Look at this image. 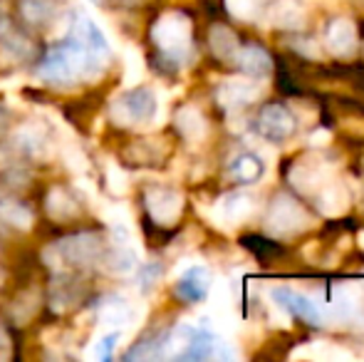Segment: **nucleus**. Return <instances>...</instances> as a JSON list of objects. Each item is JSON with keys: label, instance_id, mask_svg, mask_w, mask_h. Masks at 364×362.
I'll list each match as a JSON object with an SVG mask.
<instances>
[{"label": "nucleus", "instance_id": "26", "mask_svg": "<svg viewBox=\"0 0 364 362\" xmlns=\"http://www.w3.org/2000/svg\"><path fill=\"white\" fill-rule=\"evenodd\" d=\"M144 75V63H141V55L136 50H127L124 53V85L132 87L136 85Z\"/></svg>", "mask_w": 364, "mask_h": 362}, {"label": "nucleus", "instance_id": "29", "mask_svg": "<svg viewBox=\"0 0 364 362\" xmlns=\"http://www.w3.org/2000/svg\"><path fill=\"white\" fill-rule=\"evenodd\" d=\"M107 186L114 193L127 191V176H124V171H122V166H117L114 161L107 164Z\"/></svg>", "mask_w": 364, "mask_h": 362}, {"label": "nucleus", "instance_id": "14", "mask_svg": "<svg viewBox=\"0 0 364 362\" xmlns=\"http://www.w3.org/2000/svg\"><path fill=\"white\" fill-rule=\"evenodd\" d=\"M45 208H48L50 216L58 218V221H68V218H73L80 213L77 198H73V193L65 191V188H60V186L50 188L48 198H45Z\"/></svg>", "mask_w": 364, "mask_h": 362}, {"label": "nucleus", "instance_id": "28", "mask_svg": "<svg viewBox=\"0 0 364 362\" xmlns=\"http://www.w3.org/2000/svg\"><path fill=\"white\" fill-rule=\"evenodd\" d=\"M117 343H119V330H112V333L102 335V338L97 340L92 355H95L97 360H109L112 353H114V348H117Z\"/></svg>", "mask_w": 364, "mask_h": 362}, {"label": "nucleus", "instance_id": "16", "mask_svg": "<svg viewBox=\"0 0 364 362\" xmlns=\"http://www.w3.org/2000/svg\"><path fill=\"white\" fill-rule=\"evenodd\" d=\"M357 35L352 28L350 20H335V23L327 28V45L335 55H350L355 50Z\"/></svg>", "mask_w": 364, "mask_h": 362}, {"label": "nucleus", "instance_id": "2", "mask_svg": "<svg viewBox=\"0 0 364 362\" xmlns=\"http://www.w3.org/2000/svg\"><path fill=\"white\" fill-rule=\"evenodd\" d=\"M159 102L154 90L149 87H134L117 97L112 105V119L119 127H146L156 119Z\"/></svg>", "mask_w": 364, "mask_h": 362}, {"label": "nucleus", "instance_id": "17", "mask_svg": "<svg viewBox=\"0 0 364 362\" xmlns=\"http://www.w3.org/2000/svg\"><path fill=\"white\" fill-rule=\"evenodd\" d=\"M105 266L109 268L112 273L124 275V273H132L136 266H139V256H136L132 243H114V248L105 256Z\"/></svg>", "mask_w": 364, "mask_h": 362}, {"label": "nucleus", "instance_id": "6", "mask_svg": "<svg viewBox=\"0 0 364 362\" xmlns=\"http://www.w3.org/2000/svg\"><path fill=\"white\" fill-rule=\"evenodd\" d=\"M258 132L268 142H285L295 132V119L285 107L268 105L258 117Z\"/></svg>", "mask_w": 364, "mask_h": 362}, {"label": "nucleus", "instance_id": "13", "mask_svg": "<svg viewBox=\"0 0 364 362\" xmlns=\"http://www.w3.org/2000/svg\"><path fill=\"white\" fill-rule=\"evenodd\" d=\"M260 97V87L253 82H225L223 87L218 90V100L220 105L225 107H243V105H250Z\"/></svg>", "mask_w": 364, "mask_h": 362}, {"label": "nucleus", "instance_id": "30", "mask_svg": "<svg viewBox=\"0 0 364 362\" xmlns=\"http://www.w3.org/2000/svg\"><path fill=\"white\" fill-rule=\"evenodd\" d=\"M225 3L235 18H250L260 8V0H225Z\"/></svg>", "mask_w": 364, "mask_h": 362}, {"label": "nucleus", "instance_id": "21", "mask_svg": "<svg viewBox=\"0 0 364 362\" xmlns=\"http://www.w3.org/2000/svg\"><path fill=\"white\" fill-rule=\"evenodd\" d=\"M0 218L10 223L13 228H30L33 226V211L25 203L15 201V198H5L0 201Z\"/></svg>", "mask_w": 364, "mask_h": 362}, {"label": "nucleus", "instance_id": "3", "mask_svg": "<svg viewBox=\"0 0 364 362\" xmlns=\"http://www.w3.org/2000/svg\"><path fill=\"white\" fill-rule=\"evenodd\" d=\"M151 38L161 48V53L178 58L191 45V23L181 13H166L156 20V25L151 30Z\"/></svg>", "mask_w": 364, "mask_h": 362}, {"label": "nucleus", "instance_id": "7", "mask_svg": "<svg viewBox=\"0 0 364 362\" xmlns=\"http://www.w3.org/2000/svg\"><path fill=\"white\" fill-rule=\"evenodd\" d=\"M273 300L285 310V313L297 315V318L307 320V323H312V325H320L322 313H320V308L307 298V295L297 293V290H290V288H275Z\"/></svg>", "mask_w": 364, "mask_h": 362}, {"label": "nucleus", "instance_id": "25", "mask_svg": "<svg viewBox=\"0 0 364 362\" xmlns=\"http://www.w3.org/2000/svg\"><path fill=\"white\" fill-rule=\"evenodd\" d=\"M20 13L30 25H43L53 18L55 3L53 0H20Z\"/></svg>", "mask_w": 364, "mask_h": 362}, {"label": "nucleus", "instance_id": "31", "mask_svg": "<svg viewBox=\"0 0 364 362\" xmlns=\"http://www.w3.org/2000/svg\"><path fill=\"white\" fill-rule=\"evenodd\" d=\"M159 275V268L156 266H146L144 271H141V280H144V288H151L154 280H156Z\"/></svg>", "mask_w": 364, "mask_h": 362}, {"label": "nucleus", "instance_id": "12", "mask_svg": "<svg viewBox=\"0 0 364 362\" xmlns=\"http://www.w3.org/2000/svg\"><path fill=\"white\" fill-rule=\"evenodd\" d=\"M15 144L30 156H48L50 154V139L40 127L25 124L15 132Z\"/></svg>", "mask_w": 364, "mask_h": 362}, {"label": "nucleus", "instance_id": "32", "mask_svg": "<svg viewBox=\"0 0 364 362\" xmlns=\"http://www.w3.org/2000/svg\"><path fill=\"white\" fill-rule=\"evenodd\" d=\"M3 124H5V112L0 110V127H3Z\"/></svg>", "mask_w": 364, "mask_h": 362}, {"label": "nucleus", "instance_id": "11", "mask_svg": "<svg viewBox=\"0 0 364 362\" xmlns=\"http://www.w3.org/2000/svg\"><path fill=\"white\" fill-rule=\"evenodd\" d=\"M238 65L243 73H248L250 78H265V75H270V70H273V60H270V55L265 53L263 48H258V45H248V48L238 50Z\"/></svg>", "mask_w": 364, "mask_h": 362}, {"label": "nucleus", "instance_id": "5", "mask_svg": "<svg viewBox=\"0 0 364 362\" xmlns=\"http://www.w3.org/2000/svg\"><path fill=\"white\" fill-rule=\"evenodd\" d=\"M73 40H77V43H80L92 58L100 60V63H107V58L112 55L109 40H107L105 30H102V25H97L90 15H80V18H77Z\"/></svg>", "mask_w": 364, "mask_h": 362}, {"label": "nucleus", "instance_id": "1", "mask_svg": "<svg viewBox=\"0 0 364 362\" xmlns=\"http://www.w3.org/2000/svg\"><path fill=\"white\" fill-rule=\"evenodd\" d=\"M45 263L50 268H65V266H90V263L102 258V238L97 233H77L68 236L63 241L53 243L43 253Z\"/></svg>", "mask_w": 364, "mask_h": 362}, {"label": "nucleus", "instance_id": "9", "mask_svg": "<svg viewBox=\"0 0 364 362\" xmlns=\"http://www.w3.org/2000/svg\"><path fill=\"white\" fill-rule=\"evenodd\" d=\"M268 226L273 233H295L305 226V213L292 201H278L268 216Z\"/></svg>", "mask_w": 364, "mask_h": 362}, {"label": "nucleus", "instance_id": "20", "mask_svg": "<svg viewBox=\"0 0 364 362\" xmlns=\"http://www.w3.org/2000/svg\"><path fill=\"white\" fill-rule=\"evenodd\" d=\"M176 127L188 142H196L206 134V122H203L201 112L193 110V107H183L176 115Z\"/></svg>", "mask_w": 364, "mask_h": 362}, {"label": "nucleus", "instance_id": "10", "mask_svg": "<svg viewBox=\"0 0 364 362\" xmlns=\"http://www.w3.org/2000/svg\"><path fill=\"white\" fill-rule=\"evenodd\" d=\"M33 45L25 35H20L15 28H10L8 23L0 25V55L13 63H25V60L33 58Z\"/></svg>", "mask_w": 364, "mask_h": 362}, {"label": "nucleus", "instance_id": "24", "mask_svg": "<svg viewBox=\"0 0 364 362\" xmlns=\"http://www.w3.org/2000/svg\"><path fill=\"white\" fill-rule=\"evenodd\" d=\"M211 50H213V55L220 60H230V58H235V53H238V38H235L233 33H230L228 28H213L211 30Z\"/></svg>", "mask_w": 364, "mask_h": 362}, {"label": "nucleus", "instance_id": "4", "mask_svg": "<svg viewBox=\"0 0 364 362\" xmlns=\"http://www.w3.org/2000/svg\"><path fill=\"white\" fill-rule=\"evenodd\" d=\"M181 208H183V198L176 191H171V188L154 186L146 191V211L159 226L176 223V218L181 216Z\"/></svg>", "mask_w": 364, "mask_h": 362}, {"label": "nucleus", "instance_id": "22", "mask_svg": "<svg viewBox=\"0 0 364 362\" xmlns=\"http://www.w3.org/2000/svg\"><path fill=\"white\" fill-rule=\"evenodd\" d=\"M80 300V288L73 278H65V283H55L53 295H50V303H53L55 313H65Z\"/></svg>", "mask_w": 364, "mask_h": 362}, {"label": "nucleus", "instance_id": "27", "mask_svg": "<svg viewBox=\"0 0 364 362\" xmlns=\"http://www.w3.org/2000/svg\"><path fill=\"white\" fill-rule=\"evenodd\" d=\"M164 348H166V338H151L139 343L134 350L129 353V360H149V358H161Z\"/></svg>", "mask_w": 364, "mask_h": 362}, {"label": "nucleus", "instance_id": "8", "mask_svg": "<svg viewBox=\"0 0 364 362\" xmlns=\"http://www.w3.org/2000/svg\"><path fill=\"white\" fill-rule=\"evenodd\" d=\"M211 290V275H208L206 266H191L181 273V278L176 280V295L188 303L203 300Z\"/></svg>", "mask_w": 364, "mask_h": 362}, {"label": "nucleus", "instance_id": "23", "mask_svg": "<svg viewBox=\"0 0 364 362\" xmlns=\"http://www.w3.org/2000/svg\"><path fill=\"white\" fill-rule=\"evenodd\" d=\"M270 20L275 23V28H300L302 20H305V13H302V8H297L295 3L283 0V3L273 5Z\"/></svg>", "mask_w": 364, "mask_h": 362}, {"label": "nucleus", "instance_id": "19", "mask_svg": "<svg viewBox=\"0 0 364 362\" xmlns=\"http://www.w3.org/2000/svg\"><path fill=\"white\" fill-rule=\"evenodd\" d=\"M265 171V164L260 156L255 154H240L238 159L230 164V176L235 181H243V183H253L263 176Z\"/></svg>", "mask_w": 364, "mask_h": 362}, {"label": "nucleus", "instance_id": "18", "mask_svg": "<svg viewBox=\"0 0 364 362\" xmlns=\"http://www.w3.org/2000/svg\"><path fill=\"white\" fill-rule=\"evenodd\" d=\"M100 313H102V320L114 330H119V328H124L127 323H132V305L127 303L124 298H119V295H109V298L102 303Z\"/></svg>", "mask_w": 364, "mask_h": 362}, {"label": "nucleus", "instance_id": "15", "mask_svg": "<svg viewBox=\"0 0 364 362\" xmlns=\"http://www.w3.org/2000/svg\"><path fill=\"white\" fill-rule=\"evenodd\" d=\"M253 213V198L245 193H228L218 201V216L228 223H238Z\"/></svg>", "mask_w": 364, "mask_h": 362}]
</instances>
